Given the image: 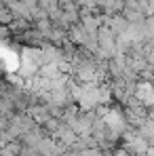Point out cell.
Wrapping results in <instances>:
<instances>
[]
</instances>
